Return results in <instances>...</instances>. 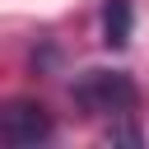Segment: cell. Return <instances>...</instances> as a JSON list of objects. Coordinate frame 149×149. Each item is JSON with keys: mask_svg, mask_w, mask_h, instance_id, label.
Wrapping results in <instances>:
<instances>
[{"mask_svg": "<svg viewBox=\"0 0 149 149\" xmlns=\"http://www.w3.org/2000/svg\"><path fill=\"white\" fill-rule=\"evenodd\" d=\"M70 98L84 116H112V121H126L140 107V88L126 70H84L70 84Z\"/></svg>", "mask_w": 149, "mask_h": 149, "instance_id": "1", "label": "cell"}, {"mask_svg": "<svg viewBox=\"0 0 149 149\" xmlns=\"http://www.w3.org/2000/svg\"><path fill=\"white\" fill-rule=\"evenodd\" d=\"M56 135V121L42 102H28V98H14L5 102L0 112V140L14 144V149H33V144H47Z\"/></svg>", "mask_w": 149, "mask_h": 149, "instance_id": "2", "label": "cell"}, {"mask_svg": "<svg viewBox=\"0 0 149 149\" xmlns=\"http://www.w3.org/2000/svg\"><path fill=\"white\" fill-rule=\"evenodd\" d=\"M135 28V5L130 0H107L102 5V42L107 47H126Z\"/></svg>", "mask_w": 149, "mask_h": 149, "instance_id": "3", "label": "cell"}]
</instances>
